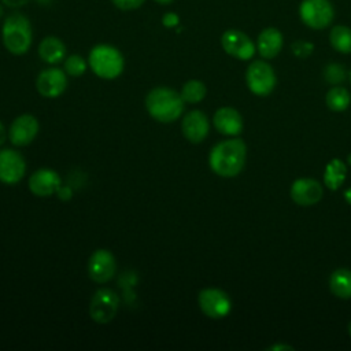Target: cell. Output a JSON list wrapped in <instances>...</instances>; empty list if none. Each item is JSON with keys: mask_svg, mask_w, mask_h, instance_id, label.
<instances>
[{"mask_svg": "<svg viewBox=\"0 0 351 351\" xmlns=\"http://www.w3.org/2000/svg\"><path fill=\"white\" fill-rule=\"evenodd\" d=\"M247 147L241 138H229L215 144L208 155L210 169L219 177L232 178L244 169Z\"/></svg>", "mask_w": 351, "mask_h": 351, "instance_id": "6da1fadb", "label": "cell"}, {"mask_svg": "<svg viewBox=\"0 0 351 351\" xmlns=\"http://www.w3.org/2000/svg\"><path fill=\"white\" fill-rule=\"evenodd\" d=\"M185 101L177 90L167 86H156L145 96V108L158 122L170 123L178 119L184 111Z\"/></svg>", "mask_w": 351, "mask_h": 351, "instance_id": "7a4b0ae2", "label": "cell"}, {"mask_svg": "<svg viewBox=\"0 0 351 351\" xmlns=\"http://www.w3.org/2000/svg\"><path fill=\"white\" fill-rule=\"evenodd\" d=\"M1 40L10 53H26L33 41V30L27 16L21 12L10 14L1 26Z\"/></svg>", "mask_w": 351, "mask_h": 351, "instance_id": "3957f363", "label": "cell"}, {"mask_svg": "<svg viewBox=\"0 0 351 351\" xmlns=\"http://www.w3.org/2000/svg\"><path fill=\"white\" fill-rule=\"evenodd\" d=\"M88 64L99 78L114 80L122 74L125 59L118 48L110 44H97L89 52Z\"/></svg>", "mask_w": 351, "mask_h": 351, "instance_id": "277c9868", "label": "cell"}, {"mask_svg": "<svg viewBox=\"0 0 351 351\" xmlns=\"http://www.w3.org/2000/svg\"><path fill=\"white\" fill-rule=\"evenodd\" d=\"M299 16L307 27L321 30L332 23L335 8L329 0H302Z\"/></svg>", "mask_w": 351, "mask_h": 351, "instance_id": "5b68a950", "label": "cell"}, {"mask_svg": "<svg viewBox=\"0 0 351 351\" xmlns=\"http://www.w3.org/2000/svg\"><path fill=\"white\" fill-rule=\"evenodd\" d=\"M245 82L248 89L256 96H267L277 84L273 67L265 60H254L245 70Z\"/></svg>", "mask_w": 351, "mask_h": 351, "instance_id": "8992f818", "label": "cell"}, {"mask_svg": "<svg viewBox=\"0 0 351 351\" xmlns=\"http://www.w3.org/2000/svg\"><path fill=\"white\" fill-rule=\"evenodd\" d=\"M197 303L204 315L213 319L226 317L232 310L229 295L219 288H204L199 292Z\"/></svg>", "mask_w": 351, "mask_h": 351, "instance_id": "52a82bcc", "label": "cell"}, {"mask_svg": "<svg viewBox=\"0 0 351 351\" xmlns=\"http://www.w3.org/2000/svg\"><path fill=\"white\" fill-rule=\"evenodd\" d=\"M119 307L118 295L110 288L97 289L89 303V315L97 324H107L112 321Z\"/></svg>", "mask_w": 351, "mask_h": 351, "instance_id": "ba28073f", "label": "cell"}, {"mask_svg": "<svg viewBox=\"0 0 351 351\" xmlns=\"http://www.w3.org/2000/svg\"><path fill=\"white\" fill-rule=\"evenodd\" d=\"M221 45L223 51L239 60H250L255 55V44L241 30L228 29L221 36Z\"/></svg>", "mask_w": 351, "mask_h": 351, "instance_id": "9c48e42d", "label": "cell"}, {"mask_svg": "<svg viewBox=\"0 0 351 351\" xmlns=\"http://www.w3.org/2000/svg\"><path fill=\"white\" fill-rule=\"evenodd\" d=\"M117 270V261L111 251L100 248L96 250L88 261L89 278L97 284L110 281Z\"/></svg>", "mask_w": 351, "mask_h": 351, "instance_id": "30bf717a", "label": "cell"}, {"mask_svg": "<svg viewBox=\"0 0 351 351\" xmlns=\"http://www.w3.org/2000/svg\"><path fill=\"white\" fill-rule=\"evenodd\" d=\"M26 171V162L21 152L12 148L0 151V181L3 184L19 182Z\"/></svg>", "mask_w": 351, "mask_h": 351, "instance_id": "8fae6325", "label": "cell"}, {"mask_svg": "<svg viewBox=\"0 0 351 351\" xmlns=\"http://www.w3.org/2000/svg\"><path fill=\"white\" fill-rule=\"evenodd\" d=\"M38 130L40 123L37 118L30 114H22L12 121L8 129V138L12 145L26 147L36 138Z\"/></svg>", "mask_w": 351, "mask_h": 351, "instance_id": "7c38bea8", "label": "cell"}, {"mask_svg": "<svg viewBox=\"0 0 351 351\" xmlns=\"http://www.w3.org/2000/svg\"><path fill=\"white\" fill-rule=\"evenodd\" d=\"M67 88L66 73L58 67H48L43 70L36 80L37 92L48 99L60 96Z\"/></svg>", "mask_w": 351, "mask_h": 351, "instance_id": "4fadbf2b", "label": "cell"}, {"mask_svg": "<svg viewBox=\"0 0 351 351\" xmlns=\"http://www.w3.org/2000/svg\"><path fill=\"white\" fill-rule=\"evenodd\" d=\"M289 195L291 199L299 206H313L322 199L324 189L317 180L302 177L292 182Z\"/></svg>", "mask_w": 351, "mask_h": 351, "instance_id": "5bb4252c", "label": "cell"}, {"mask_svg": "<svg viewBox=\"0 0 351 351\" xmlns=\"http://www.w3.org/2000/svg\"><path fill=\"white\" fill-rule=\"evenodd\" d=\"M62 180L52 169H38L29 177V189L38 197H47L59 191Z\"/></svg>", "mask_w": 351, "mask_h": 351, "instance_id": "9a60e30c", "label": "cell"}, {"mask_svg": "<svg viewBox=\"0 0 351 351\" xmlns=\"http://www.w3.org/2000/svg\"><path fill=\"white\" fill-rule=\"evenodd\" d=\"M181 130L188 141L193 144L202 143L207 137L210 130V123L206 114H203L200 110L189 111L182 118Z\"/></svg>", "mask_w": 351, "mask_h": 351, "instance_id": "2e32d148", "label": "cell"}, {"mask_svg": "<svg viewBox=\"0 0 351 351\" xmlns=\"http://www.w3.org/2000/svg\"><path fill=\"white\" fill-rule=\"evenodd\" d=\"M215 129L225 136H237L243 130V117L233 107H221L213 117Z\"/></svg>", "mask_w": 351, "mask_h": 351, "instance_id": "e0dca14e", "label": "cell"}, {"mask_svg": "<svg viewBox=\"0 0 351 351\" xmlns=\"http://www.w3.org/2000/svg\"><path fill=\"white\" fill-rule=\"evenodd\" d=\"M282 33L276 27H266L258 36L256 49L263 59H273L282 49Z\"/></svg>", "mask_w": 351, "mask_h": 351, "instance_id": "ac0fdd59", "label": "cell"}, {"mask_svg": "<svg viewBox=\"0 0 351 351\" xmlns=\"http://www.w3.org/2000/svg\"><path fill=\"white\" fill-rule=\"evenodd\" d=\"M38 56L48 64H58L66 56V45L59 37L47 36L38 45Z\"/></svg>", "mask_w": 351, "mask_h": 351, "instance_id": "d6986e66", "label": "cell"}, {"mask_svg": "<svg viewBox=\"0 0 351 351\" xmlns=\"http://www.w3.org/2000/svg\"><path fill=\"white\" fill-rule=\"evenodd\" d=\"M346 176H347V165L341 159L333 158L325 166L324 184L330 191H337L344 184Z\"/></svg>", "mask_w": 351, "mask_h": 351, "instance_id": "ffe728a7", "label": "cell"}, {"mask_svg": "<svg viewBox=\"0 0 351 351\" xmlns=\"http://www.w3.org/2000/svg\"><path fill=\"white\" fill-rule=\"evenodd\" d=\"M330 292L340 299H351V270L336 269L329 277Z\"/></svg>", "mask_w": 351, "mask_h": 351, "instance_id": "44dd1931", "label": "cell"}, {"mask_svg": "<svg viewBox=\"0 0 351 351\" xmlns=\"http://www.w3.org/2000/svg\"><path fill=\"white\" fill-rule=\"evenodd\" d=\"M329 43L340 53H351V27L336 25L329 32Z\"/></svg>", "mask_w": 351, "mask_h": 351, "instance_id": "7402d4cb", "label": "cell"}, {"mask_svg": "<svg viewBox=\"0 0 351 351\" xmlns=\"http://www.w3.org/2000/svg\"><path fill=\"white\" fill-rule=\"evenodd\" d=\"M326 107L333 112H341L348 108L351 103L350 92L341 86H333L326 92L325 96Z\"/></svg>", "mask_w": 351, "mask_h": 351, "instance_id": "603a6c76", "label": "cell"}, {"mask_svg": "<svg viewBox=\"0 0 351 351\" xmlns=\"http://www.w3.org/2000/svg\"><path fill=\"white\" fill-rule=\"evenodd\" d=\"M206 93H207V88L199 80L186 81L181 89V96H182L184 101L192 103V104L202 101L204 99Z\"/></svg>", "mask_w": 351, "mask_h": 351, "instance_id": "cb8c5ba5", "label": "cell"}, {"mask_svg": "<svg viewBox=\"0 0 351 351\" xmlns=\"http://www.w3.org/2000/svg\"><path fill=\"white\" fill-rule=\"evenodd\" d=\"M86 62L82 56L74 53L66 58L64 60V71L71 77H80L86 71Z\"/></svg>", "mask_w": 351, "mask_h": 351, "instance_id": "d4e9b609", "label": "cell"}, {"mask_svg": "<svg viewBox=\"0 0 351 351\" xmlns=\"http://www.w3.org/2000/svg\"><path fill=\"white\" fill-rule=\"evenodd\" d=\"M346 75L347 74H346L344 67L339 63H329L324 69L325 81L329 82V84H333V85L343 82L346 80Z\"/></svg>", "mask_w": 351, "mask_h": 351, "instance_id": "484cf974", "label": "cell"}, {"mask_svg": "<svg viewBox=\"0 0 351 351\" xmlns=\"http://www.w3.org/2000/svg\"><path fill=\"white\" fill-rule=\"evenodd\" d=\"M291 51H292V53H293L296 58L304 59V58H308V56L313 53L314 45H313V43H310V41L298 40V41L292 43Z\"/></svg>", "mask_w": 351, "mask_h": 351, "instance_id": "4316f807", "label": "cell"}, {"mask_svg": "<svg viewBox=\"0 0 351 351\" xmlns=\"http://www.w3.org/2000/svg\"><path fill=\"white\" fill-rule=\"evenodd\" d=\"M145 0H111V3L122 10V11H132V10H137L144 4Z\"/></svg>", "mask_w": 351, "mask_h": 351, "instance_id": "83f0119b", "label": "cell"}, {"mask_svg": "<svg viewBox=\"0 0 351 351\" xmlns=\"http://www.w3.org/2000/svg\"><path fill=\"white\" fill-rule=\"evenodd\" d=\"M180 23V18L176 12H166L163 16H162V25L165 27H174Z\"/></svg>", "mask_w": 351, "mask_h": 351, "instance_id": "f1b7e54d", "label": "cell"}, {"mask_svg": "<svg viewBox=\"0 0 351 351\" xmlns=\"http://www.w3.org/2000/svg\"><path fill=\"white\" fill-rule=\"evenodd\" d=\"M1 3L10 8H19L27 3V0H1Z\"/></svg>", "mask_w": 351, "mask_h": 351, "instance_id": "f546056e", "label": "cell"}, {"mask_svg": "<svg viewBox=\"0 0 351 351\" xmlns=\"http://www.w3.org/2000/svg\"><path fill=\"white\" fill-rule=\"evenodd\" d=\"M56 193H58V196H59L60 199H63V200L70 199L71 195H73V192H71V189H70L69 186H60Z\"/></svg>", "mask_w": 351, "mask_h": 351, "instance_id": "4dcf8cb0", "label": "cell"}, {"mask_svg": "<svg viewBox=\"0 0 351 351\" xmlns=\"http://www.w3.org/2000/svg\"><path fill=\"white\" fill-rule=\"evenodd\" d=\"M267 350H273V351H278V350H293V347L288 346V344H273L271 347H269Z\"/></svg>", "mask_w": 351, "mask_h": 351, "instance_id": "1f68e13d", "label": "cell"}, {"mask_svg": "<svg viewBox=\"0 0 351 351\" xmlns=\"http://www.w3.org/2000/svg\"><path fill=\"white\" fill-rule=\"evenodd\" d=\"M7 137H8V132H5V128L0 121V145H3V143L5 141Z\"/></svg>", "mask_w": 351, "mask_h": 351, "instance_id": "d6a6232c", "label": "cell"}, {"mask_svg": "<svg viewBox=\"0 0 351 351\" xmlns=\"http://www.w3.org/2000/svg\"><path fill=\"white\" fill-rule=\"evenodd\" d=\"M343 196H344V200H346L348 204H351V186L344 191Z\"/></svg>", "mask_w": 351, "mask_h": 351, "instance_id": "836d02e7", "label": "cell"}, {"mask_svg": "<svg viewBox=\"0 0 351 351\" xmlns=\"http://www.w3.org/2000/svg\"><path fill=\"white\" fill-rule=\"evenodd\" d=\"M154 1H156L158 4H163V5H165V4H170V3H173L174 0H154Z\"/></svg>", "mask_w": 351, "mask_h": 351, "instance_id": "e575fe53", "label": "cell"}, {"mask_svg": "<svg viewBox=\"0 0 351 351\" xmlns=\"http://www.w3.org/2000/svg\"><path fill=\"white\" fill-rule=\"evenodd\" d=\"M348 335L351 336V321H350V324H348Z\"/></svg>", "mask_w": 351, "mask_h": 351, "instance_id": "d590c367", "label": "cell"}, {"mask_svg": "<svg viewBox=\"0 0 351 351\" xmlns=\"http://www.w3.org/2000/svg\"><path fill=\"white\" fill-rule=\"evenodd\" d=\"M348 165H351V155L348 156Z\"/></svg>", "mask_w": 351, "mask_h": 351, "instance_id": "8d00e7d4", "label": "cell"}, {"mask_svg": "<svg viewBox=\"0 0 351 351\" xmlns=\"http://www.w3.org/2000/svg\"><path fill=\"white\" fill-rule=\"evenodd\" d=\"M0 15H1V7H0Z\"/></svg>", "mask_w": 351, "mask_h": 351, "instance_id": "74e56055", "label": "cell"}, {"mask_svg": "<svg viewBox=\"0 0 351 351\" xmlns=\"http://www.w3.org/2000/svg\"><path fill=\"white\" fill-rule=\"evenodd\" d=\"M350 80H351V73H350Z\"/></svg>", "mask_w": 351, "mask_h": 351, "instance_id": "f35d334b", "label": "cell"}]
</instances>
